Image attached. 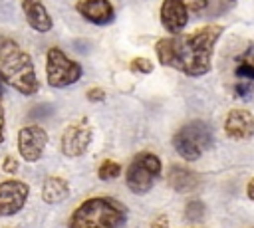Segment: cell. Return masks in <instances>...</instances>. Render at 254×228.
<instances>
[{
    "label": "cell",
    "mask_w": 254,
    "mask_h": 228,
    "mask_svg": "<svg viewBox=\"0 0 254 228\" xmlns=\"http://www.w3.org/2000/svg\"><path fill=\"white\" fill-rule=\"evenodd\" d=\"M224 28L218 24L202 26L190 34L159 38L155 54L161 65L173 67L189 77L206 75L212 67V52Z\"/></svg>",
    "instance_id": "1"
},
{
    "label": "cell",
    "mask_w": 254,
    "mask_h": 228,
    "mask_svg": "<svg viewBox=\"0 0 254 228\" xmlns=\"http://www.w3.org/2000/svg\"><path fill=\"white\" fill-rule=\"evenodd\" d=\"M0 75L4 83L22 95H34L40 89L32 57L10 38L0 40Z\"/></svg>",
    "instance_id": "2"
},
{
    "label": "cell",
    "mask_w": 254,
    "mask_h": 228,
    "mask_svg": "<svg viewBox=\"0 0 254 228\" xmlns=\"http://www.w3.org/2000/svg\"><path fill=\"white\" fill-rule=\"evenodd\" d=\"M127 208L111 196H91L73 208L67 228H123Z\"/></svg>",
    "instance_id": "3"
},
{
    "label": "cell",
    "mask_w": 254,
    "mask_h": 228,
    "mask_svg": "<svg viewBox=\"0 0 254 228\" xmlns=\"http://www.w3.org/2000/svg\"><path fill=\"white\" fill-rule=\"evenodd\" d=\"M212 143H214L212 127L206 121H200V119L185 123L173 135L175 151L179 153V157H183L189 163L198 161L202 157V153H206L212 147Z\"/></svg>",
    "instance_id": "4"
},
{
    "label": "cell",
    "mask_w": 254,
    "mask_h": 228,
    "mask_svg": "<svg viewBox=\"0 0 254 228\" xmlns=\"http://www.w3.org/2000/svg\"><path fill=\"white\" fill-rule=\"evenodd\" d=\"M161 171L163 163L155 153H137L125 171V184L133 194H145L153 188L155 180L161 176Z\"/></svg>",
    "instance_id": "5"
},
{
    "label": "cell",
    "mask_w": 254,
    "mask_h": 228,
    "mask_svg": "<svg viewBox=\"0 0 254 228\" xmlns=\"http://www.w3.org/2000/svg\"><path fill=\"white\" fill-rule=\"evenodd\" d=\"M83 67L79 61L65 56L60 48H50L46 54V81L50 87L64 89L81 79Z\"/></svg>",
    "instance_id": "6"
},
{
    "label": "cell",
    "mask_w": 254,
    "mask_h": 228,
    "mask_svg": "<svg viewBox=\"0 0 254 228\" xmlns=\"http://www.w3.org/2000/svg\"><path fill=\"white\" fill-rule=\"evenodd\" d=\"M91 141H93V127L87 117H81L65 127V131L62 133L60 147L65 157L75 159V157H81L89 149Z\"/></svg>",
    "instance_id": "7"
},
{
    "label": "cell",
    "mask_w": 254,
    "mask_h": 228,
    "mask_svg": "<svg viewBox=\"0 0 254 228\" xmlns=\"http://www.w3.org/2000/svg\"><path fill=\"white\" fill-rule=\"evenodd\" d=\"M48 133L40 125H26L18 131V153L26 163H36L44 157Z\"/></svg>",
    "instance_id": "8"
},
{
    "label": "cell",
    "mask_w": 254,
    "mask_h": 228,
    "mask_svg": "<svg viewBox=\"0 0 254 228\" xmlns=\"http://www.w3.org/2000/svg\"><path fill=\"white\" fill-rule=\"evenodd\" d=\"M30 188L24 180L8 178L0 182V216H14L18 214L28 200Z\"/></svg>",
    "instance_id": "9"
},
{
    "label": "cell",
    "mask_w": 254,
    "mask_h": 228,
    "mask_svg": "<svg viewBox=\"0 0 254 228\" xmlns=\"http://www.w3.org/2000/svg\"><path fill=\"white\" fill-rule=\"evenodd\" d=\"M224 133L232 141L254 137V115L248 109H230L224 117Z\"/></svg>",
    "instance_id": "10"
},
{
    "label": "cell",
    "mask_w": 254,
    "mask_h": 228,
    "mask_svg": "<svg viewBox=\"0 0 254 228\" xmlns=\"http://www.w3.org/2000/svg\"><path fill=\"white\" fill-rule=\"evenodd\" d=\"M75 10L83 20L95 26H107L115 20V8L109 0H79Z\"/></svg>",
    "instance_id": "11"
},
{
    "label": "cell",
    "mask_w": 254,
    "mask_h": 228,
    "mask_svg": "<svg viewBox=\"0 0 254 228\" xmlns=\"http://www.w3.org/2000/svg\"><path fill=\"white\" fill-rule=\"evenodd\" d=\"M159 18L163 28L171 36H177L189 22V10L181 4V0H163L159 8Z\"/></svg>",
    "instance_id": "12"
},
{
    "label": "cell",
    "mask_w": 254,
    "mask_h": 228,
    "mask_svg": "<svg viewBox=\"0 0 254 228\" xmlns=\"http://www.w3.org/2000/svg\"><path fill=\"white\" fill-rule=\"evenodd\" d=\"M22 12H24V18L32 30H36L40 34L52 30L54 20H52V16H50V12L42 0H22Z\"/></svg>",
    "instance_id": "13"
},
{
    "label": "cell",
    "mask_w": 254,
    "mask_h": 228,
    "mask_svg": "<svg viewBox=\"0 0 254 228\" xmlns=\"http://www.w3.org/2000/svg\"><path fill=\"white\" fill-rule=\"evenodd\" d=\"M167 184L177 190V192H192L198 188L200 184V176L187 169V167H181V165H171L169 171H167Z\"/></svg>",
    "instance_id": "14"
},
{
    "label": "cell",
    "mask_w": 254,
    "mask_h": 228,
    "mask_svg": "<svg viewBox=\"0 0 254 228\" xmlns=\"http://www.w3.org/2000/svg\"><path fill=\"white\" fill-rule=\"evenodd\" d=\"M69 196V184L62 176H48L42 184V200L46 204H58Z\"/></svg>",
    "instance_id": "15"
},
{
    "label": "cell",
    "mask_w": 254,
    "mask_h": 228,
    "mask_svg": "<svg viewBox=\"0 0 254 228\" xmlns=\"http://www.w3.org/2000/svg\"><path fill=\"white\" fill-rule=\"evenodd\" d=\"M119 174H121V165L117 161H111V159L103 161L97 169V176L101 180H111V178H117Z\"/></svg>",
    "instance_id": "16"
},
{
    "label": "cell",
    "mask_w": 254,
    "mask_h": 228,
    "mask_svg": "<svg viewBox=\"0 0 254 228\" xmlns=\"http://www.w3.org/2000/svg\"><path fill=\"white\" fill-rule=\"evenodd\" d=\"M204 212H206V206H204V202L202 200H189L187 202V206H185V216H187V220H190V222H198V220H202L204 218Z\"/></svg>",
    "instance_id": "17"
},
{
    "label": "cell",
    "mask_w": 254,
    "mask_h": 228,
    "mask_svg": "<svg viewBox=\"0 0 254 228\" xmlns=\"http://www.w3.org/2000/svg\"><path fill=\"white\" fill-rule=\"evenodd\" d=\"M153 67H155V65H153V61H151L149 57H133L131 63H129V69H131L133 73H143V75L151 73Z\"/></svg>",
    "instance_id": "18"
},
{
    "label": "cell",
    "mask_w": 254,
    "mask_h": 228,
    "mask_svg": "<svg viewBox=\"0 0 254 228\" xmlns=\"http://www.w3.org/2000/svg\"><path fill=\"white\" fill-rule=\"evenodd\" d=\"M85 97H87V101H91V103H103V101H105V89H101V87H91V89H87Z\"/></svg>",
    "instance_id": "19"
},
{
    "label": "cell",
    "mask_w": 254,
    "mask_h": 228,
    "mask_svg": "<svg viewBox=\"0 0 254 228\" xmlns=\"http://www.w3.org/2000/svg\"><path fill=\"white\" fill-rule=\"evenodd\" d=\"M2 171L8 172V174H16V171H18V161H16L14 155H6V157L2 159Z\"/></svg>",
    "instance_id": "20"
},
{
    "label": "cell",
    "mask_w": 254,
    "mask_h": 228,
    "mask_svg": "<svg viewBox=\"0 0 254 228\" xmlns=\"http://www.w3.org/2000/svg\"><path fill=\"white\" fill-rule=\"evenodd\" d=\"M181 4L189 10V12H200L208 6V0H181Z\"/></svg>",
    "instance_id": "21"
},
{
    "label": "cell",
    "mask_w": 254,
    "mask_h": 228,
    "mask_svg": "<svg viewBox=\"0 0 254 228\" xmlns=\"http://www.w3.org/2000/svg\"><path fill=\"white\" fill-rule=\"evenodd\" d=\"M151 228H169V220H167V216H165V214L157 216V218L151 222Z\"/></svg>",
    "instance_id": "22"
},
{
    "label": "cell",
    "mask_w": 254,
    "mask_h": 228,
    "mask_svg": "<svg viewBox=\"0 0 254 228\" xmlns=\"http://www.w3.org/2000/svg\"><path fill=\"white\" fill-rule=\"evenodd\" d=\"M4 133H6V119H4V107H2V99H0V143L4 141Z\"/></svg>",
    "instance_id": "23"
},
{
    "label": "cell",
    "mask_w": 254,
    "mask_h": 228,
    "mask_svg": "<svg viewBox=\"0 0 254 228\" xmlns=\"http://www.w3.org/2000/svg\"><path fill=\"white\" fill-rule=\"evenodd\" d=\"M246 194H248V198L254 202V178L248 180V184H246Z\"/></svg>",
    "instance_id": "24"
},
{
    "label": "cell",
    "mask_w": 254,
    "mask_h": 228,
    "mask_svg": "<svg viewBox=\"0 0 254 228\" xmlns=\"http://www.w3.org/2000/svg\"><path fill=\"white\" fill-rule=\"evenodd\" d=\"M2 83H4V79H2V75H0V99H2Z\"/></svg>",
    "instance_id": "25"
},
{
    "label": "cell",
    "mask_w": 254,
    "mask_h": 228,
    "mask_svg": "<svg viewBox=\"0 0 254 228\" xmlns=\"http://www.w3.org/2000/svg\"><path fill=\"white\" fill-rule=\"evenodd\" d=\"M228 2H236V0H228Z\"/></svg>",
    "instance_id": "26"
}]
</instances>
